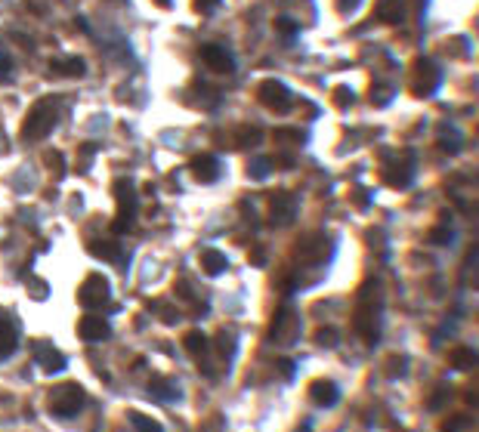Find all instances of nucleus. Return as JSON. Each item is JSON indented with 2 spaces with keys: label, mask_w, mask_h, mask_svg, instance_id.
I'll return each instance as SVG.
<instances>
[{
  "label": "nucleus",
  "mask_w": 479,
  "mask_h": 432,
  "mask_svg": "<svg viewBox=\"0 0 479 432\" xmlns=\"http://www.w3.org/2000/svg\"><path fill=\"white\" fill-rule=\"evenodd\" d=\"M381 309H383V290L377 281H365L362 290L356 297V318L352 328L359 337H365V343L374 346L381 337Z\"/></svg>",
  "instance_id": "1"
},
{
  "label": "nucleus",
  "mask_w": 479,
  "mask_h": 432,
  "mask_svg": "<svg viewBox=\"0 0 479 432\" xmlns=\"http://www.w3.org/2000/svg\"><path fill=\"white\" fill-rule=\"evenodd\" d=\"M84 402H87V395H84V389L78 383H62V386H56L50 392V411L56 417H65V420L81 414Z\"/></svg>",
  "instance_id": "2"
},
{
  "label": "nucleus",
  "mask_w": 479,
  "mask_h": 432,
  "mask_svg": "<svg viewBox=\"0 0 479 432\" xmlns=\"http://www.w3.org/2000/svg\"><path fill=\"white\" fill-rule=\"evenodd\" d=\"M56 102L53 99H44V102H37L35 109L28 111V118H25V127H22V136L25 139H44L46 133L56 127Z\"/></svg>",
  "instance_id": "3"
},
{
  "label": "nucleus",
  "mask_w": 479,
  "mask_h": 432,
  "mask_svg": "<svg viewBox=\"0 0 479 432\" xmlns=\"http://www.w3.org/2000/svg\"><path fill=\"white\" fill-rule=\"evenodd\" d=\"M111 300V284L105 275H99V272H90L87 278H84L81 290H78V303L84 306V309H99V306H105Z\"/></svg>",
  "instance_id": "4"
},
{
  "label": "nucleus",
  "mask_w": 479,
  "mask_h": 432,
  "mask_svg": "<svg viewBox=\"0 0 479 432\" xmlns=\"http://www.w3.org/2000/svg\"><path fill=\"white\" fill-rule=\"evenodd\" d=\"M115 195H118V219H115V232H127L136 223V191L127 179L115 182Z\"/></svg>",
  "instance_id": "5"
},
{
  "label": "nucleus",
  "mask_w": 479,
  "mask_h": 432,
  "mask_svg": "<svg viewBox=\"0 0 479 432\" xmlns=\"http://www.w3.org/2000/svg\"><path fill=\"white\" fill-rule=\"evenodd\" d=\"M269 337L272 343H284L291 346L297 337V315L291 309H278L275 318H272V328H269Z\"/></svg>",
  "instance_id": "6"
},
{
  "label": "nucleus",
  "mask_w": 479,
  "mask_h": 432,
  "mask_svg": "<svg viewBox=\"0 0 479 432\" xmlns=\"http://www.w3.org/2000/svg\"><path fill=\"white\" fill-rule=\"evenodd\" d=\"M260 102L272 111H288L291 109V93L282 81H263L260 84Z\"/></svg>",
  "instance_id": "7"
},
{
  "label": "nucleus",
  "mask_w": 479,
  "mask_h": 432,
  "mask_svg": "<svg viewBox=\"0 0 479 432\" xmlns=\"http://www.w3.org/2000/svg\"><path fill=\"white\" fill-rule=\"evenodd\" d=\"M78 334L87 343H105L111 337V324L102 315H84L81 324H78Z\"/></svg>",
  "instance_id": "8"
},
{
  "label": "nucleus",
  "mask_w": 479,
  "mask_h": 432,
  "mask_svg": "<svg viewBox=\"0 0 479 432\" xmlns=\"http://www.w3.org/2000/svg\"><path fill=\"white\" fill-rule=\"evenodd\" d=\"M309 402L316 408H334L341 402V389H337L334 380H316L309 386Z\"/></svg>",
  "instance_id": "9"
},
{
  "label": "nucleus",
  "mask_w": 479,
  "mask_h": 432,
  "mask_svg": "<svg viewBox=\"0 0 479 432\" xmlns=\"http://www.w3.org/2000/svg\"><path fill=\"white\" fill-rule=\"evenodd\" d=\"M201 59L208 62V68H214V71H235V59H232V53L226 50V46H219V44H204L201 46Z\"/></svg>",
  "instance_id": "10"
},
{
  "label": "nucleus",
  "mask_w": 479,
  "mask_h": 432,
  "mask_svg": "<svg viewBox=\"0 0 479 432\" xmlns=\"http://www.w3.org/2000/svg\"><path fill=\"white\" fill-rule=\"evenodd\" d=\"M35 358H37V364H41L44 374H56V370L65 368V355L50 343H37L35 346Z\"/></svg>",
  "instance_id": "11"
},
{
  "label": "nucleus",
  "mask_w": 479,
  "mask_h": 432,
  "mask_svg": "<svg viewBox=\"0 0 479 432\" xmlns=\"http://www.w3.org/2000/svg\"><path fill=\"white\" fill-rule=\"evenodd\" d=\"M16 349H19V328H16V321H10V318L0 315V361L10 358Z\"/></svg>",
  "instance_id": "12"
},
{
  "label": "nucleus",
  "mask_w": 479,
  "mask_h": 432,
  "mask_svg": "<svg viewBox=\"0 0 479 432\" xmlns=\"http://www.w3.org/2000/svg\"><path fill=\"white\" fill-rule=\"evenodd\" d=\"M294 214H297V201L288 195V191H278V195L272 198V216H275V223L278 225L294 223Z\"/></svg>",
  "instance_id": "13"
},
{
  "label": "nucleus",
  "mask_w": 479,
  "mask_h": 432,
  "mask_svg": "<svg viewBox=\"0 0 479 432\" xmlns=\"http://www.w3.org/2000/svg\"><path fill=\"white\" fill-rule=\"evenodd\" d=\"M192 173H195L198 182H217L219 179V161L217 158H210V155L195 158V161H192Z\"/></svg>",
  "instance_id": "14"
},
{
  "label": "nucleus",
  "mask_w": 479,
  "mask_h": 432,
  "mask_svg": "<svg viewBox=\"0 0 479 432\" xmlns=\"http://www.w3.org/2000/svg\"><path fill=\"white\" fill-rule=\"evenodd\" d=\"M152 395H155L158 402H177L183 392H179V386L170 380V377H155V380H152Z\"/></svg>",
  "instance_id": "15"
},
{
  "label": "nucleus",
  "mask_w": 479,
  "mask_h": 432,
  "mask_svg": "<svg viewBox=\"0 0 479 432\" xmlns=\"http://www.w3.org/2000/svg\"><path fill=\"white\" fill-rule=\"evenodd\" d=\"M53 75H65V77H84L87 75V65H84V59H53Z\"/></svg>",
  "instance_id": "16"
},
{
  "label": "nucleus",
  "mask_w": 479,
  "mask_h": 432,
  "mask_svg": "<svg viewBox=\"0 0 479 432\" xmlns=\"http://www.w3.org/2000/svg\"><path fill=\"white\" fill-rule=\"evenodd\" d=\"M183 346H186V352H189V355H195V358H204L210 352V340L201 334V330H189V334H186V340H183Z\"/></svg>",
  "instance_id": "17"
},
{
  "label": "nucleus",
  "mask_w": 479,
  "mask_h": 432,
  "mask_svg": "<svg viewBox=\"0 0 479 432\" xmlns=\"http://www.w3.org/2000/svg\"><path fill=\"white\" fill-rule=\"evenodd\" d=\"M449 361H451V368L455 370H470L476 364V352L470 349V346H455L451 355H449Z\"/></svg>",
  "instance_id": "18"
},
{
  "label": "nucleus",
  "mask_w": 479,
  "mask_h": 432,
  "mask_svg": "<svg viewBox=\"0 0 479 432\" xmlns=\"http://www.w3.org/2000/svg\"><path fill=\"white\" fill-rule=\"evenodd\" d=\"M90 254L99 256V259H109V263H121V244L118 241H93L90 244Z\"/></svg>",
  "instance_id": "19"
},
{
  "label": "nucleus",
  "mask_w": 479,
  "mask_h": 432,
  "mask_svg": "<svg viewBox=\"0 0 479 432\" xmlns=\"http://www.w3.org/2000/svg\"><path fill=\"white\" fill-rule=\"evenodd\" d=\"M226 265H229V263H226V256L219 254V250H204V254H201V269L208 272V275H214V278L223 275Z\"/></svg>",
  "instance_id": "20"
},
{
  "label": "nucleus",
  "mask_w": 479,
  "mask_h": 432,
  "mask_svg": "<svg viewBox=\"0 0 479 432\" xmlns=\"http://www.w3.org/2000/svg\"><path fill=\"white\" fill-rule=\"evenodd\" d=\"M377 19L383 22H399L402 19V0H377Z\"/></svg>",
  "instance_id": "21"
},
{
  "label": "nucleus",
  "mask_w": 479,
  "mask_h": 432,
  "mask_svg": "<svg viewBox=\"0 0 479 432\" xmlns=\"http://www.w3.org/2000/svg\"><path fill=\"white\" fill-rule=\"evenodd\" d=\"M130 426L136 432H164V426L158 420H152V417L139 414V411H130Z\"/></svg>",
  "instance_id": "22"
},
{
  "label": "nucleus",
  "mask_w": 479,
  "mask_h": 432,
  "mask_svg": "<svg viewBox=\"0 0 479 432\" xmlns=\"http://www.w3.org/2000/svg\"><path fill=\"white\" fill-rule=\"evenodd\" d=\"M217 352H219V358H223V361H229V358L235 355V343H232L229 334H219L217 337Z\"/></svg>",
  "instance_id": "23"
},
{
  "label": "nucleus",
  "mask_w": 479,
  "mask_h": 432,
  "mask_svg": "<svg viewBox=\"0 0 479 432\" xmlns=\"http://www.w3.org/2000/svg\"><path fill=\"white\" fill-rule=\"evenodd\" d=\"M251 176H254V179H266V176H269V173H272V161H269V158H257V161L254 164H251Z\"/></svg>",
  "instance_id": "24"
},
{
  "label": "nucleus",
  "mask_w": 479,
  "mask_h": 432,
  "mask_svg": "<svg viewBox=\"0 0 479 432\" xmlns=\"http://www.w3.org/2000/svg\"><path fill=\"white\" fill-rule=\"evenodd\" d=\"M316 343H318V346H328V349H334V346H337V330H334V328H322V330L316 334Z\"/></svg>",
  "instance_id": "25"
},
{
  "label": "nucleus",
  "mask_w": 479,
  "mask_h": 432,
  "mask_svg": "<svg viewBox=\"0 0 479 432\" xmlns=\"http://www.w3.org/2000/svg\"><path fill=\"white\" fill-rule=\"evenodd\" d=\"M177 297H183L186 303H192V306H198V297L192 294V284L189 281H177Z\"/></svg>",
  "instance_id": "26"
},
{
  "label": "nucleus",
  "mask_w": 479,
  "mask_h": 432,
  "mask_svg": "<svg viewBox=\"0 0 479 432\" xmlns=\"http://www.w3.org/2000/svg\"><path fill=\"white\" fill-rule=\"evenodd\" d=\"M430 241H433V244H449L451 241V229H445V225H436V229L430 232Z\"/></svg>",
  "instance_id": "27"
},
{
  "label": "nucleus",
  "mask_w": 479,
  "mask_h": 432,
  "mask_svg": "<svg viewBox=\"0 0 479 432\" xmlns=\"http://www.w3.org/2000/svg\"><path fill=\"white\" fill-rule=\"evenodd\" d=\"M0 81H12V59L0 53Z\"/></svg>",
  "instance_id": "28"
},
{
  "label": "nucleus",
  "mask_w": 479,
  "mask_h": 432,
  "mask_svg": "<svg viewBox=\"0 0 479 432\" xmlns=\"http://www.w3.org/2000/svg\"><path fill=\"white\" fill-rule=\"evenodd\" d=\"M387 374H390V377H399V374H405V358L392 355V358H390V368H387Z\"/></svg>",
  "instance_id": "29"
},
{
  "label": "nucleus",
  "mask_w": 479,
  "mask_h": 432,
  "mask_svg": "<svg viewBox=\"0 0 479 432\" xmlns=\"http://www.w3.org/2000/svg\"><path fill=\"white\" fill-rule=\"evenodd\" d=\"M275 28H278V31H284V35H294L297 25H294V22H288V19H275Z\"/></svg>",
  "instance_id": "30"
},
{
  "label": "nucleus",
  "mask_w": 479,
  "mask_h": 432,
  "mask_svg": "<svg viewBox=\"0 0 479 432\" xmlns=\"http://www.w3.org/2000/svg\"><path fill=\"white\" fill-rule=\"evenodd\" d=\"M158 309H161V321L164 324H174L177 321V312L174 309H168V306H161V303H158Z\"/></svg>",
  "instance_id": "31"
},
{
  "label": "nucleus",
  "mask_w": 479,
  "mask_h": 432,
  "mask_svg": "<svg viewBox=\"0 0 479 432\" xmlns=\"http://www.w3.org/2000/svg\"><path fill=\"white\" fill-rule=\"evenodd\" d=\"M195 6L201 12H210V10H217V6H219V0H195Z\"/></svg>",
  "instance_id": "32"
},
{
  "label": "nucleus",
  "mask_w": 479,
  "mask_h": 432,
  "mask_svg": "<svg viewBox=\"0 0 479 432\" xmlns=\"http://www.w3.org/2000/svg\"><path fill=\"white\" fill-rule=\"evenodd\" d=\"M359 3H362V0H337V10H341V12H350V10H356Z\"/></svg>",
  "instance_id": "33"
},
{
  "label": "nucleus",
  "mask_w": 479,
  "mask_h": 432,
  "mask_svg": "<svg viewBox=\"0 0 479 432\" xmlns=\"http://www.w3.org/2000/svg\"><path fill=\"white\" fill-rule=\"evenodd\" d=\"M442 398H445V386H439V389H436V395L430 398V408H439V404H442Z\"/></svg>",
  "instance_id": "34"
},
{
  "label": "nucleus",
  "mask_w": 479,
  "mask_h": 432,
  "mask_svg": "<svg viewBox=\"0 0 479 432\" xmlns=\"http://www.w3.org/2000/svg\"><path fill=\"white\" fill-rule=\"evenodd\" d=\"M158 3H161V6H170V0H158Z\"/></svg>",
  "instance_id": "35"
},
{
  "label": "nucleus",
  "mask_w": 479,
  "mask_h": 432,
  "mask_svg": "<svg viewBox=\"0 0 479 432\" xmlns=\"http://www.w3.org/2000/svg\"><path fill=\"white\" fill-rule=\"evenodd\" d=\"M300 432H309V426H303V429H300Z\"/></svg>",
  "instance_id": "36"
}]
</instances>
